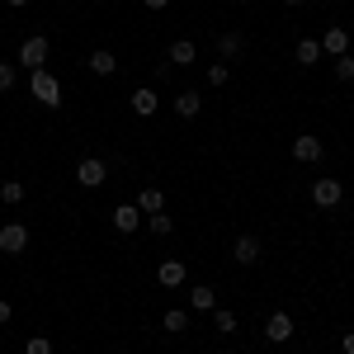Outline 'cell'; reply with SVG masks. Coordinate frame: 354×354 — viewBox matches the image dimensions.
<instances>
[{
	"label": "cell",
	"instance_id": "obj_19",
	"mask_svg": "<svg viewBox=\"0 0 354 354\" xmlns=\"http://www.w3.org/2000/svg\"><path fill=\"white\" fill-rule=\"evenodd\" d=\"M189 307L194 312H213V307H218V293H213L208 283H198V288L189 293Z\"/></svg>",
	"mask_w": 354,
	"mask_h": 354
},
{
	"label": "cell",
	"instance_id": "obj_17",
	"mask_svg": "<svg viewBox=\"0 0 354 354\" xmlns=\"http://www.w3.org/2000/svg\"><path fill=\"white\" fill-rule=\"evenodd\" d=\"M198 109H203V100H198L194 90H180V95H175V113H180V118H198Z\"/></svg>",
	"mask_w": 354,
	"mask_h": 354
},
{
	"label": "cell",
	"instance_id": "obj_12",
	"mask_svg": "<svg viewBox=\"0 0 354 354\" xmlns=\"http://www.w3.org/2000/svg\"><path fill=\"white\" fill-rule=\"evenodd\" d=\"M113 227H118L123 236H133L137 227H142V213H137V203H123V208H113Z\"/></svg>",
	"mask_w": 354,
	"mask_h": 354
},
{
	"label": "cell",
	"instance_id": "obj_16",
	"mask_svg": "<svg viewBox=\"0 0 354 354\" xmlns=\"http://www.w3.org/2000/svg\"><path fill=\"white\" fill-rule=\"evenodd\" d=\"M302 66H312V62H322V38H298V48H293Z\"/></svg>",
	"mask_w": 354,
	"mask_h": 354
},
{
	"label": "cell",
	"instance_id": "obj_11",
	"mask_svg": "<svg viewBox=\"0 0 354 354\" xmlns=\"http://www.w3.org/2000/svg\"><path fill=\"white\" fill-rule=\"evenodd\" d=\"M165 57H170V66H194V62H198V48H194L189 38H175Z\"/></svg>",
	"mask_w": 354,
	"mask_h": 354
},
{
	"label": "cell",
	"instance_id": "obj_26",
	"mask_svg": "<svg viewBox=\"0 0 354 354\" xmlns=\"http://www.w3.org/2000/svg\"><path fill=\"white\" fill-rule=\"evenodd\" d=\"M15 81H19V71H15L10 62H0V95H5V90H15Z\"/></svg>",
	"mask_w": 354,
	"mask_h": 354
},
{
	"label": "cell",
	"instance_id": "obj_9",
	"mask_svg": "<svg viewBox=\"0 0 354 354\" xmlns=\"http://www.w3.org/2000/svg\"><path fill=\"white\" fill-rule=\"evenodd\" d=\"M322 53H330V57H345V53H350V28L330 24L326 33H322Z\"/></svg>",
	"mask_w": 354,
	"mask_h": 354
},
{
	"label": "cell",
	"instance_id": "obj_5",
	"mask_svg": "<svg viewBox=\"0 0 354 354\" xmlns=\"http://www.w3.org/2000/svg\"><path fill=\"white\" fill-rule=\"evenodd\" d=\"M24 245H28V227L24 222H5V227H0V250H5V255H19Z\"/></svg>",
	"mask_w": 354,
	"mask_h": 354
},
{
	"label": "cell",
	"instance_id": "obj_34",
	"mask_svg": "<svg viewBox=\"0 0 354 354\" xmlns=\"http://www.w3.org/2000/svg\"><path fill=\"white\" fill-rule=\"evenodd\" d=\"M62 5H76V0H62Z\"/></svg>",
	"mask_w": 354,
	"mask_h": 354
},
{
	"label": "cell",
	"instance_id": "obj_13",
	"mask_svg": "<svg viewBox=\"0 0 354 354\" xmlns=\"http://www.w3.org/2000/svg\"><path fill=\"white\" fill-rule=\"evenodd\" d=\"M137 213H142V218L165 213V194H161V189H142V194H137Z\"/></svg>",
	"mask_w": 354,
	"mask_h": 354
},
{
	"label": "cell",
	"instance_id": "obj_2",
	"mask_svg": "<svg viewBox=\"0 0 354 354\" xmlns=\"http://www.w3.org/2000/svg\"><path fill=\"white\" fill-rule=\"evenodd\" d=\"M48 57H53V43H48L43 33H28L24 43H19V66H28V71L48 66Z\"/></svg>",
	"mask_w": 354,
	"mask_h": 354
},
{
	"label": "cell",
	"instance_id": "obj_25",
	"mask_svg": "<svg viewBox=\"0 0 354 354\" xmlns=\"http://www.w3.org/2000/svg\"><path fill=\"white\" fill-rule=\"evenodd\" d=\"M147 222H151V232H156V236H170V232H175V222L165 218V213H151Z\"/></svg>",
	"mask_w": 354,
	"mask_h": 354
},
{
	"label": "cell",
	"instance_id": "obj_29",
	"mask_svg": "<svg viewBox=\"0 0 354 354\" xmlns=\"http://www.w3.org/2000/svg\"><path fill=\"white\" fill-rule=\"evenodd\" d=\"M340 350H345V354H354V330H345V335H340Z\"/></svg>",
	"mask_w": 354,
	"mask_h": 354
},
{
	"label": "cell",
	"instance_id": "obj_33",
	"mask_svg": "<svg viewBox=\"0 0 354 354\" xmlns=\"http://www.w3.org/2000/svg\"><path fill=\"white\" fill-rule=\"evenodd\" d=\"M232 5H250V0H232Z\"/></svg>",
	"mask_w": 354,
	"mask_h": 354
},
{
	"label": "cell",
	"instance_id": "obj_15",
	"mask_svg": "<svg viewBox=\"0 0 354 354\" xmlns=\"http://www.w3.org/2000/svg\"><path fill=\"white\" fill-rule=\"evenodd\" d=\"M156 279H161V288H180V283H185V265H180V260H161Z\"/></svg>",
	"mask_w": 354,
	"mask_h": 354
},
{
	"label": "cell",
	"instance_id": "obj_21",
	"mask_svg": "<svg viewBox=\"0 0 354 354\" xmlns=\"http://www.w3.org/2000/svg\"><path fill=\"white\" fill-rule=\"evenodd\" d=\"M213 330L232 335V330H236V312H227V307H213Z\"/></svg>",
	"mask_w": 354,
	"mask_h": 354
},
{
	"label": "cell",
	"instance_id": "obj_27",
	"mask_svg": "<svg viewBox=\"0 0 354 354\" xmlns=\"http://www.w3.org/2000/svg\"><path fill=\"white\" fill-rule=\"evenodd\" d=\"M24 354H53V340H48V335H33L24 345Z\"/></svg>",
	"mask_w": 354,
	"mask_h": 354
},
{
	"label": "cell",
	"instance_id": "obj_30",
	"mask_svg": "<svg viewBox=\"0 0 354 354\" xmlns=\"http://www.w3.org/2000/svg\"><path fill=\"white\" fill-rule=\"evenodd\" d=\"M142 5H147V10H165L170 0H142Z\"/></svg>",
	"mask_w": 354,
	"mask_h": 354
},
{
	"label": "cell",
	"instance_id": "obj_18",
	"mask_svg": "<svg viewBox=\"0 0 354 354\" xmlns=\"http://www.w3.org/2000/svg\"><path fill=\"white\" fill-rule=\"evenodd\" d=\"M218 53H222V62L241 57L245 53V38H241V33H218Z\"/></svg>",
	"mask_w": 354,
	"mask_h": 354
},
{
	"label": "cell",
	"instance_id": "obj_7",
	"mask_svg": "<svg viewBox=\"0 0 354 354\" xmlns=\"http://www.w3.org/2000/svg\"><path fill=\"white\" fill-rule=\"evenodd\" d=\"M340 198H345V185H340V180H317V185H312V203H317V208H335Z\"/></svg>",
	"mask_w": 354,
	"mask_h": 354
},
{
	"label": "cell",
	"instance_id": "obj_10",
	"mask_svg": "<svg viewBox=\"0 0 354 354\" xmlns=\"http://www.w3.org/2000/svg\"><path fill=\"white\" fill-rule=\"evenodd\" d=\"M260 250H265L260 236H250V232H245V236H236V245H232V260H236V265H255V260H260Z\"/></svg>",
	"mask_w": 354,
	"mask_h": 354
},
{
	"label": "cell",
	"instance_id": "obj_28",
	"mask_svg": "<svg viewBox=\"0 0 354 354\" xmlns=\"http://www.w3.org/2000/svg\"><path fill=\"white\" fill-rule=\"evenodd\" d=\"M10 317H15V307H10V302L0 298V326H10Z\"/></svg>",
	"mask_w": 354,
	"mask_h": 354
},
{
	"label": "cell",
	"instance_id": "obj_32",
	"mask_svg": "<svg viewBox=\"0 0 354 354\" xmlns=\"http://www.w3.org/2000/svg\"><path fill=\"white\" fill-rule=\"evenodd\" d=\"M283 5H307V0H283Z\"/></svg>",
	"mask_w": 354,
	"mask_h": 354
},
{
	"label": "cell",
	"instance_id": "obj_1",
	"mask_svg": "<svg viewBox=\"0 0 354 354\" xmlns=\"http://www.w3.org/2000/svg\"><path fill=\"white\" fill-rule=\"evenodd\" d=\"M28 90H33V100H38V104H48V109H57V104H62V81H57L48 66L28 71Z\"/></svg>",
	"mask_w": 354,
	"mask_h": 354
},
{
	"label": "cell",
	"instance_id": "obj_14",
	"mask_svg": "<svg viewBox=\"0 0 354 354\" xmlns=\"http://www.w3.org/2000/svg\"><path fill=\"white\" fill-rule=\"evenodd\" d=\"M90 71H95V76H113V71H118V57H113L109 48H95V53H90Z\"/></svg>",
	"mask_w": 354,
	"mask_h": 354
},
{
	"label": "cell",
	"instance_id": "obj_3",
	"mask_svg": "<svg viewBox=\"0 0 354 354\" xmlns=\"http://www.w3.org/2000/svg\"><path fill=\"white\" fill-rule=\"evenodd\" d=\"M104 180H109V165L100 161V156H85V161L76 165V185H81V189H100Z\"/></svg>",
	"mask_w": 354,
	"mask_h": 354
},
{
	"label": "cell",
	"instance_id": "obj_22",
	"mask_svg": "<svg viewBox=\"0 0 354 354\" xmlns=\"http://www.w3.org/2000/svg\"><path fill=\"white\" fill-rule=\"evenodd\" d=\"M161 326H165V330H189V312H185V307H170Z\"/></svg>",
	"mask_w": 354,
	"mask_h": 354
},
{
	"label": "cell",
	"instance_id": "obj_6",
	"mask_svg": "<svg viewBox=\"0 0 354 354\" xmlns=\"http://www.w3.org/2000/svg\"><path fill=\"white\" fill-rule=\"evenodd\" d=\"M265 340H270V345H288V340H293V317H288V312H274L270 322H265Z\"/></svg>",
	"mask_w": 354,
	"mask_h": 354
},
{
	"label": "cell",
	"instance_id": "obj_24",
	"mask_svg": "<svg viewBox=\"0 0 354 354\" xmlns=\"http://www.w3.org/2000/svg\"><path fill=\"white\" fill-rule=\"evenodd\" d=\"M227 81H232V66H227V62H218V66H208V85H218V90H222Z\"/></svg>",
	"mask_w": 354,
	"mask_h": 354
},
{
	"label": "cell",
	"instance_id": "obj_23",
	"mask_svg": "<svg viewBox=\"0 0 354 354\" xmlns=\"http://www.w3.org/2000/svg\"><path fill=\"white\" fill-rule=\"evenodd\" d=\"M330 71H335V81H354V57L350 53L335 57V66H330Z\"/></svg>",
	"mask_w": 354,
	"mask_h": 354
},
{
	"label": "cell",
	"instance_id": "obj_20",
	"mask_svg": "<svg viewBox=\"0 0 354 354\" xmlns=\"http://www.w3.org/2000/svg\"><path fill=\"white\" fill-rule=\"evenodd\" d=\"M0 203H5V208H19V203H24V185H19V180H0Z\"/></svg>",
	"mask_w": 354,
	"mask_h": 354
},
{
	"label": "cell",
	"instance_id": "obj_8",
	"mask_svg": "<svg viewBox=\"0 0 354 354\" xmlns=\"http://www.w3.org/2000/svg\"><path fill=\"white\" fill-rule=\"evenodd\" d=\"M128 104H133L137 118H151V113L161 109V95H156L151 85H142V90H133V100H128Z\"/></svg>",
	"mask_w": 354,
	"mask_h": 354
},
{
	"label": "cell",
	"instance_id": "obj_31",
	"mask_svg": "<svg viewBox=\"0 0 354 354\" xmlns=\"http://www.w3.org/2000/svg\"><path fill=\"white\" fill-rule=\"evenodd\" d=\"M5 5H15V10H19V5H28V0H5Z\"/></svg>",
	"mask_w": 354,
	"mask_h": 354
},
{
	"label": "cell",
	"instance_id": "obj_4",
	"mask_svg": "<svg viewBox=\"0 0 354 354\" xmlns=\"http://www.w3.org/2000/svg\"><path fill=\"white\" fill-rule=\"evenodd\" d=\"M322 156H326V142H322V137H312V133L293 137V161L298 165H317Z\"/></svg>",
	"mask_w": 354,
	"mask_h": 354
}]
</instances>
